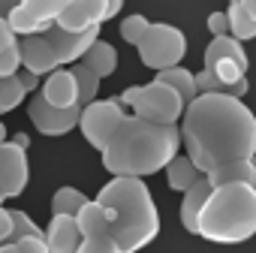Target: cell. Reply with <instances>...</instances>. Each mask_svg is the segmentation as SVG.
<instances>
[{
	"label": "cell",
	"mask_w": 256,
	"mask_h": 253,
	"mask_svg": "<svg viewBox=\"0 0 256 253\" xmlns=\"http://www.w3.org/2000/svg\"><path fill=\"white\" fill-rule=\"evenodd\" d=\"M178 126L181 145L202 175L256 157V114L235 96L199 94Z\"/></svg>",
	"instance_id": "6da1fadb"
},
{
	"label": "cell",
	"mask_w": 256,
	"mask_h": 253,
	"mask_svg": "<svg viewBox=\"0 0 256 253\" xmlns=\"http://www.w3.org/2000/svg\"><path fill=\"white\" fill-rule=\"evenodd\" d=\"M178 151L181 126H163L126 114L102 148V169L112 178H148L163 172Z\"/></svg>",
	"instance_id": "7a4b0ae2"
},
{
	"label": "cell",
	"mask_w": 256,
	"mask_h": 253,
	"mask_svg": "<svg viewBox=\"0 0 256 253\" xmlns=\"http://www.w3.org/2000/svg\"><path fill=\"white\" fill-rule=\"evenodd\" d=\"M96 202L114 214V241L124 253H139L160 235V211L142 178H112Z\"/></svg>",
	"instance_id": "3957f363"
},
{
	"label": "cell",
	"mask_w": 256,
	"mask_h": 253,
	"mask_svg": "<svg viewBox=\"0 0 256 253\" xmlns=\"http://www.w3.org/2000/svg\"><path fill=\"white\" fill-rule=\"evenodd\" d=\"M199 235L214 244H244L256 235V190L250 184L214 187L202 214Z\"/></svg>",
	"instance_id": "277c9868"
},
{
	"label": "cell",
	"mask_w": 256,
	"mask_h": 253,
	"mask_svg": "<svg viewBox=\"0 0 256 253\" xmlns=\"http://www.w3.org/2000/svg\"><path fill=\"white\" fill-rule=\"evenodd\" d=\"M124 108H130L133 118L151 120V124H163V126H178L184 118V100L160 82H148V84H130L120 96Z\"/></svg>",
	"instance_id": "5b68a950"
},
{
	"label": "cell",
	"mask_w": 256,
	"mask_h": 253,
	"mask_svg": "<svg viewBox=\"0 0 256 253\" xmlns=\"http://www.w3.org/2000/svg\"><path fill=\"white\" fill-rule=\"evenodd\" d=\"M139 48V60L154 70V72H163V70H172V66H181L184 54H187V36L181 28L175 24H166V22H151L148 34L142 36V42L136 46Z\"/></svg>",
	"instance_id": "8992f818"
},
{
	"label": "cell",
	"mask_w": 256,
	"mask_h": 253,
	"mask_svg": "<svg viewBox=\"0 0 256 253\" xmlns=\"http://www.w3.org/2000/svg\"><path fill=\"white\" fill-rule=\"evenodd\" d=\"M124 118H126V108L120 100H114V96L112 100H94L88 108H82L78 130H82L84 142L102 154V148L108 145V139L114 136V130L120 126Z\"/></svg>",
	"instance_id": "52a82bcc"
},
{
	"label": "cell",
	"mask_w": 256,
	"mask_h": 253,
	"mask_svg": "<svg viewBox=\"0 0 256 253\" xmlns=\"http://www.w3.org/2000/svg\"><path fill=\"white\" fill-rule=\"evenodd\" d=\"M72 4V0H22V4L6 16L12 34L22 40V36H40V34H48L58 18L64 16V10Z\"/></svg>",
	"instance_id": "ba28073f"
},
{
	"label": "cell",
	"mask_w": 256,
	"mask_h": 253,
	"mask_svg": "<svg viewBox=\"0 0 256 253\" xmlns=\"http://www.w3.org/2000/svg\"><path fill=\"white\" fill-rule=\"evenodd\" d=\"M28 114H30V124L36 126L42 136H66L72 126H78L82 108H78V106L58 108V106L46 102L42 94H34L30 102H28Z\"/></svg>",
	"instance_id": "9c48e42d"
},
{
	"label": "cell",
	"mask_w": 256,
	"mask_h": 253,
	"mask_svg": "<svg viewBox=\"0 0 256 253\" xmlns=\"http://www.w3.org/2000/svg\"><path fill=\"white\" fill-rule=\"evenodd\" d=\"M28 181H30L28 151L18 148L16 142H4L0 145V193H4V199H18L28 190Z\"/></svg>",
	"instance_id": "30bf717a"
},
{
	"label": "cell",
	"mask_w": 256,
	"mask_h": 253,
	"mask_svg": "<svg viewBox=\"0 0 256 253\" xmlns=\"http://www.w3.org/2000/svg\"><path fill=\"white\" fill-rule=\"evenodd\" d=\"M102 22H108V0H72L58 18V28L82 34L90 28H102Z\"/></svg>",
	"instance_id": "8fae6325"
},
{
	"label": "cell",
	"mask_w": 256,
	"mask_h": 253,
	"mask_svg": "<svg viewBox=\"0 0 256 253\" xmlns=\"http://www.w3.org/2000/svg\"><path fill=\"white\" fill-rule=\"evenodd\" d=\"M46 36H48V42L54 46L60 66H66V64H72V66H76V64H82V58L90 52V46L100 40V28L82 30V34H70V30H60V28L54 24Z\"/></svg>",
	"instance_id": "7c38bea8"
},
{
	"label": "cell",
	"mask_w": 256,
	"mask_h": 253,
	"mask_svg": "<svg viewBox=\"0 0 256 253\" xmlns=\"http://www.w3.org/2000/svg\"><path fill=\"white\" fill-rule=\"evenodd\" d=\"M18 48H22V70L34 72V76H52L54 70H60V60H58V52L54 46L48 42L46 34L40 36H22L18 40Z\"/></svg>",
	"instance_id": "4fadbf2b"
},
{
	"label": "cell",
	"mask_w": 256,
	"mask_h": 253,
	"mask_svg": "<svg viewBox=\"0 0 256 253\" xmlns=\"http://www.w3.org/2000/svg\"><path fill=\"white\" fill-rule=\"evenodd\" d=\"M42 100L58 106V108H70V106H78V84H76V76L70 66H60L54 70L52 76H46L42 82Z\"/></svg>",
	"instance_id": "5bb4252c"
},
{
	"label": "cell",
	"mask_w": 256,
	"mask_h": 253,
	"mask_svg": "<svg viewBox=\"0 0 256 253\" xmlns=\"http://www.w3.org/2000/svg\"><path fill=\"white\" fill-rule=\"evenodd\" d=\"M82 232L76 217H52V223L46 226V244L48 253H78L82 247Z\"/></svg>",
	"instance_id": "9a60e30c"
},
{
	"label": "cell",
	"mask_w": 256,
	"mask_h": 253,
	"mask_svg": "<svg viewBox=\"0 0 256 253\" xmlns=\"http://www.w3.org/2000/svg\"><path fill=\"white\" fill-rule=\"evenodd\" d=\"M76 223H78L82 238H106V235H114V214L106 205H100L96 199H90L78 211Z\"/></svg>",
	"instance_id": "2e32d148"
},
{
	"label": "cell",
	"mask_w": 256,
	"mask_h": 253,
	"mask_svg": "<svg viewBox=\"0 0 256 253\" xmlns=\"http://www.w3.org/2000/svg\"><path fill=\"white\" fill-rule=\"evenodd\" d=\"M211 184H208V178H202L196 187H190L187 193H184V199H181V226L190 232V235H199V214H202V208H205V202H208V196H211Z\"/></svg>",
	"instance_id": "e0dca14e"
},
{
	"label": "cell",
	"mask_w": 256,
	"mask_h": 253,
	"mask_svg": "<svg viewBox=\"0 0 256 253\" xmlns=\"http://www.w3.org/2000/svg\"><path fill=\"white\" fill-rule=\"evenodd\" d=\"M220 60H235V64H241L244 70L250 66L247 52H244V42H238L235 36H214V40L208 42V48H205V70H211V66L220 64Z\"/></svg>",
	"instance_id": "ac0fdd59"
},
{
	"label": "cell",
	"mask_w": 256,
	"mask_h": 253,
	"mask_svg": "<svg viewBox=\"0 0 256 253\" xmlns=\"http://www.w3.org/2000/svg\"><path fill=\"white\" fill-rule=\"evenodd\" d=\"M202 178H205V175L196 169V163H193L187 154H178V157L166 166V184H169L172 190H178V193H187V190L196 187Z\"/></svg>",
	"instance_id": "d6986e66"
},
{
	"label": "cell",
	"mask_w": 256,
	"mask_h": 253,
	"mask_svg": "<svg viewBox=\"0 0 256 253\" xmlns=\"http://www.w3.org/2000/svg\"><path fill=\"white\" fill-rule=\"evenodd\" d=\"M211 187H229V184H250L256 181V166L253 160H238V163H226L220 169H214L211 175H205Z\"/></svg>",
	"instance_id": "ffe728a7"
},
{
	"label": "cell",
	"mask_w": 256,
	"mask_h": 253,
	"mask_svg": "<svg viewBox=\"0 0 256 253\" xmlns=\"http://www.w3.org/2000/svg\"><path fill=\"white\" fill-rule=\"evenodd\" d=\"M154 82H160V84H169L181 100H184V106H190L196 96H199V90H196V72H190L187 66H172V70H163V72H157L154 76Z\"/></svg>",
	"instance_id": "44dd1931"
},
{
	"label": "cell",
	"mask_w": 256,
	"mask_h": 253,
	"mask_svg": "<svg viewBox=\"0 0 256 253\" xmlns=\"http://www.w3.org/2000/svg\"><path fill=\"white\" fill-rule=\"evenodd\" d=\"M82 64H84L90 72H96L100 78H108V76H114V70H118V52H114V46H108L106 40H96V42L90 46V52L82 58Z\"/></svg>",
	"instance_id": "7402d4cb"
},
{
	"label": "cell",
	"mask_w": 256,
	"mask_h": 253,
	"mask_svg": "<svg viewBox=\"0 0 256 253\" xmlns=\"http://www.w3.org/2000/svg\"><path fill=\"white\" fill-rule=\"evenodd\" d=\"M90 199L78 190V187H60L52 196V217H78V211L88 205Z\"/></svg>",
	"instance_id": "603a6c76"
},
{
	"label": "cell",
	"mask_w": 256,
	"mask_h": 253,
	"mask_svg": "<svg viewBox=\"0 0 256 253\" xmlns=\"http://www.w3.org/2000/svg\"><path fill=\"white\" fill-rule=\"evenodd\" d=\"M226 16H229V36H235L238 42L256 40V18H253L241 4H229Z\"/></svg>",
	"instance_id": "cb8c5ba5"
},
{
	"label": "cell",
	"mask_w": 256,
	"mask_h": 253,
	"mask_svg": "<svg viewBox=\"0 0 256 253\" xmlns=\"http://www.w3.org/2000/svg\"><path fill=\"white\" fill-rule=\"evenodd\" d=\"M72 70V76H76V84H78V108H88L94 100H96V94H100V76L96 72H90L84 64H76V66H70Z\"/></svg>",
	"instance_id": "d4e9b609"
},
{
	"label": "cell",
	"mask_w": 256,
	"mask_h": 253,
	"mask_svg": "<svg viewBox=\"0 0 256 253\" xmlns=\"http://www.w3.org/2000/svg\"><path fill=\"white\" fill-rule=\"evenodd\" d=\"M24 96H28V90L22 88L18 76L16 78H0V118L12 108H18L24 102Z\"/></svg>",
	"instance_id": "484cf974"
},
{
	"label": "cell",
	"mask_w": 256,
	"mask_h": 253,
	"mask_svg": "<svg viewBox=\"0 0 256 253\" xmlns=\"http://www.w3.org/2000/svg\"><path fill=\"white\" fill-rule=\"evenodd\" d=\"M10 214H12V241H10V244H16V241H22V238H46V229H40L24 211L10 208Z\"/></svg>",
	"instance_id": "4316f807"
},
{
	"label": "cell",
	"mask_w": 256,
	"mask_h": 253,
	"mask_svg": "<svg viewBox=\"0 0 256 253\" xmlns=\"http://www.w3.org/2000/svg\"><path fill=\"white\" fill-rule=\"evenodd\" d=\"M148 28H151V22H148L142 12H136V16H126V18L120 22V36H124V42L139 46V42H142V36L148 34Z\"/></svg>",
	"instance_id": "83f0119b"
},
{
	"label": "cell",
	"mask_w": 256,
	"mask_h": 253,
	"mask_svg": "<svg viewBox=\"0 0 256 253\" xmlns=\"http://www.w3.org/2000/svg\"><path fill=\"white\" fill-rule=\"evenodd\" d=\"M22 70V48L18 42H12L6 52H0V78H16Z\"/></svg>",
	"instance_id": "f1b7e54d"
},
{
	"label": "cell",
	"mask_w": 256,
	"mask_h": 253,
	"mask_svg": "<svg viewBox=\"0 0 256 253\" xmlns=\"http://www.w3.org/2000/svg\"><path fill=\"white\" fill-rule=\"evenodd\" d=\"M78 253H124L114 241V235H106V238H84Z\"/></svg>",
	"instance_id": "f546056e"
},
{
	"label": "cell",
	"mask_w": 256,
	"mask_h": 253,
	"mask_svg": "<svg viewBox=\"0 0 256 253\" xmlns=\"http://www.w3.org/2000/svg\"><path fill=\"white\" fill-rule=\"evenodd\" d=\"M196 90H199V94H226L223 82H220L211 70H205V66L196 72Z\"/></svg>",
	"instance_id": "4dcf8cb0"
},
{
	"label": "cell",
	"mask_w": 256,
	"mask_h": 253,
	"mask_svg": "<svg viewBox=\"0 0 256 253\" xmlns=\"http://www.w3.org/2000/svg\"><path fill=\"white\" fill-rule=\"evenodd\" d=\"M208 30H211V36H229V16H226V10L208 16Z\"/></svg>",
	"instance_id": "1f68e13d"
},
{
	"label": "cell",
	"mask_w": 256,
	"mask_h": 253,
	"mask_svg": "<svg viewBox=\"0 0 256 253\" xmlns=\"http://www.w3.org/2000/svg\"><path fill=\"white\" fill-rule=\"evenodd\" d=\"M16 250L18 253H48V244L46 238H22L16 241Z\"/></svg>",
	"instance_id": "d6a6232c"
},
{
	"label": "cell",
	"mask_w": 256,
	"mask_h": 253,
	"mask_svg": "<svg viewBox=\"0 0 256 253\" xmlns=\"http://www.w3.org/2000/svg\"><path fill=\"white\" fill-rule=\"evenodd\" d=\"M10 241H12V214H10V208L0 205V247Z\"/></svg>",
	"instance_id": "836d02e7"
},
{
	"label": "cell",
	"mask_w": 256,
	"mask_h": 253,
	"mask_svg": "<svg viewBox=\"0 0 256 253\" xmlns=\"http://www.w3.org/2000/svg\"><path fill=\"white\" fill-rule=\"evenodd\" d=\"M12 42H18V36L12 34V28H10V22L0 16V52H6Z\"/></svg>",
	"instance_id": "e575fe53"
},
{
	"label": "cell",
	"mask_w": 256,
	"mask_h": 253,
	"mask_svg": "<svg viewBox=\"0 0 256 253\" xmlns=\"http://www.w3.org/2000/svg\"><path fill=\"white\" fill-rule=\"evenodd\" d=\"M18 82H22V88H24L28 94H36V90H42V82H40V76H34V72H28V70H22V72H18Z\"/></svg>",
	"instance_id": "d590c367"
},
{
	"label": "cell",
	"mask_w": 256,
	"mask_h": 253,
	"mask_svg": "<svg viewBox=\"0 0 256 253\" xmlns=\"http://www.w3.org/2000/svg\"><path fill=\"white\" fill-rule=\"evenodd\" d=\"M18 4H22V0H0V16L6 18V16H10V12L18 6Z\"/></svg>",
	"instance_id": "8d00e7d4"
},
{
	"label": "cell",
	"mask_w": 256,
	"mask_h": 253,
	"mask_svg": "<svg viewBox=\"0 0 256 253\" xmlns=\"http://www.w3.org/2000/svg\"><path fill=\"white\" fill-rule=\"evenodd\" d=\"M10 142H16V145H18V148H24V151L30 148V139H28L24 133H12V136H10Z\"/></svg>",
	"instance_id": "74e56055"
},
{
	"label": "cell",
	"mask_w": 256,
	"mask_h": 253,
	"mask_svg": "<svg viewBox=\"0 0 256 253\" xmlns=\"http://www.w3.org/2000/svg\"><path fill=\"white\" fill-rule=\"evenodd\" d=\"M238 4H241V6L253 16V18H256V0H238Z\"/></svg>",
	"instance_id": "f35d334b"
},
{
	"label": "cell",
	"mask_w": 256,
	"mask_h": 253,
	"mask_svg": "<svg viewBox=\"0 0 256 253\" xmlns=\"http://www.w3.org/2000/svg\"><path fill=\"white\" fill-rule=\"evenodd\" d=\"M4 142H10V130L4 126V120H0V145H4Z\"/></svg>",
	"instance_id": "ab89813d"
},
{
	"label": "cell",
	"mask_w": 256,
	"mask_h": 253,
	"mask_svg": "<svg viewBox=\"0 0 256 253\" xmlns=\"http://www.w3.org/2000/svg\"><path fill=\"white\" fill-rule=\"evenodd\" d=\"M4 253H18V250H16V244H4Z\"/></svg>",
	"instance_id": "60d3db41"
},
{
	"label": "cell",
	"mask_w": 256,
	"mask_h": 253,
	"mask_svg": "<svg viewBox=\"0 0 256 253\" xmlns=\"http://www.w3.org/2000/svg\"><path fill=\"white\" fill-rule=\"evenodd\" d=\"M253 166H256V157H253ZM253 190H256V181H253Z\"/></svg>",
	"instance_id": "b9f144b4"
},
{
	"label": "cell",
	"mask_w": 256,
	"mask_h": 253,
	"mask_svg": "<svg viewBox=\"0 0 256 253\" xmlns=\"http://www.w3.org/2000/svg\"><path fill=\"white\" fill-rule=\"evenodd\" d=\"M4 202H6V199H4V193H0V205H4Z\"/></svg>",
	"instance_id": "7bdbcfd3"
},
{
	"label": "cell",
	"mask_w": 256,
	"mask_h": 253,
	"mask_svg": "<svg viewBox=\"0 0 256 253\" xmlns=\"http://www.w3.org/2000/svg\"><path fill=\"white\" fill-rule=\"evenodd\" d=\"M229 4H238V0H229Z\"/></svg>",
	"instance_id": "ee69618b"
},
{
	"label": "cell",
	"mask_w": 256,
	"mask_h": 253,
	"mask_svg": "<svg viewBox=\"0 0 256 253\" xmlns=\"http://www.w3.org/2000/svg\"><path fill=\"white\" fill-rule=\"evenodd\" d=\"M0 253H4V247H0Z\"/></svg>",
	"instance_id": "f6af8a7d"
}]
</instances>
